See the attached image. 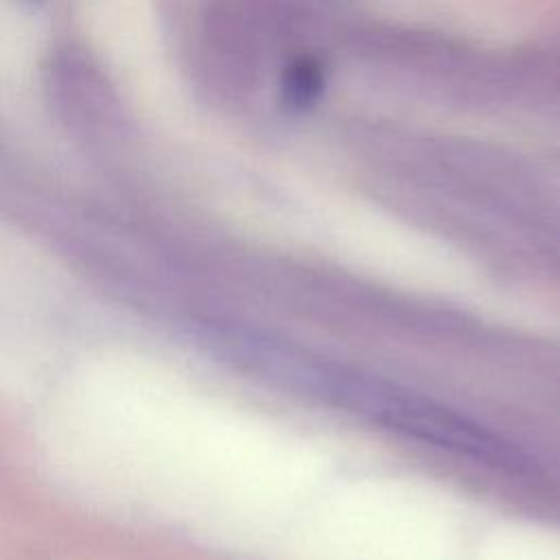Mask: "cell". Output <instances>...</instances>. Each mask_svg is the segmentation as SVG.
<instances>
[{
  "mask_svg": "<svg viewBox=\"0 0 560 560\" xmlns=\"http://www.w3.org/2000/svg\"><path fill=\"white\" fill-rule=\"evenodd\" d=\"M20 4H26V7H39V4H44L46 0H18Z\"/></svg>",
  "mask_w": 560,
  "mask_h": 560,
  "instance_id": "7a4b0ae2",
  "label": "cell"
},
{
  "mask_svg": "<svg viewBox=\"0 0 560 560\" xmlns=\"http://www.w3.org/2000/svg\"><path fill=\"white\" fill-rule=\"evenodd\" d=\"M326 74L317 57L300 55L291 59L280 77V101L291 112H304L313 107L324 92Z\"/></svg>",
  "mask_w": 560,
  "mask_h": 560,
  "instance_id": "6da1fadb",
  "label": "cell"
}]
</instances>
